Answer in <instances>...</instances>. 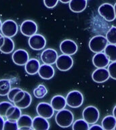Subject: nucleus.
Masks as SVG:
<instances>
[{
  "label": "nucleus",
  "instance_id": "1",
  "mask_svg": "<svg viewBox=\"0 0 116 130\" xmlns=\"http://www.w3.org/2000/svg\"><path fill=\"white\" fill-rule=\"evenodd\" d=\"M56 123L59 127L66 128L73 125L74 121V116L72 112L69 110L63 109L58 111L55 117Z\"/></svg>",
  "mask_w": 116,
  "mask_h": 130
},
{
  "label": "nucleus",
  "instance_id": "2",
  "mask_svg": "<svg viewBox=\"0 0 116 130\" xmlns=\"http://www.w3.org/2000/svg\"><path fill=\"white\" fill-rule=\"evenodd\" d=\"M108 41L105 37L103 35H96L89 41L90 50L94 53L102 52L107 45Z\"/></svg>",
  "mask_w": 116,
  "mask_h": 130
},
{
  "label": "nucleus",
  "instance_id": "3",
  "mask_svg": "<svg viewBox=\"0 0 116 130\" xmlns=\"http://www.w3.org/2000/svg\"><path fill=\"white\" fill-rule=\"evenodd\" d=\"M66 101L67 105L69 107L76 108L80 107L83 102V95L80 91L77 90H73L69 92L67 95Z\"/></svg>",
  "mask_w": 116,
  "mask_h": 130
},
{
  "label": "nucleus",
  "instance_id": "4",
  "mask_svg": "<svg viewBox=\"0 0 116 130\" xmlns=\"http://www.w3.org/2000/svg\"><path fill=\"white\" fill-rule=\"evenodd\" d=\"M82 116L88 124H95L99 119V110L94 106H88L83 110Z\"/></svg>",
  "mask_w": 116,
  "mask_h": 130
},
{
  "label": "nucleus",
  "instance_id": "5",
  "mask_svg": "<svg viewBox=\"0 0 116 130\" xmlns=\"http://www.w3.org/2000/svg\"><path fill=\"white\" fill-rule=\"evenodd\" d=\"M18 30V24L14 20H7L2 23L1 31L4 36L12 38L17 34Z\"/></svg>",
  "mask_w": 116,
  "mask_h": 130
},
{
  "label": "nucleus",
  "instance_id": "6",
  "mask_svg": "<svg viewBox=\"0 0 116 130\" xmlns=\"http://www.w3.org/2000/svg\"><path fill=\"white\" fill-rule=\"evenodd\" d=\"M55 64L59 71H67L73 67V60L71 56L63 54L58 56Z\"/></svg>",
  "mask_w": 116,
  "mask_h": 130
},
{
  "label": "nucleus",
  "instance_id": "7",
  "mask_svg": "<svg viewBox=\"0 0 116 130\" xmlns=\"http://www.w3.org/2000/svg\"><path fill=\"white\" fill-rule=\"evenodd\" d=\"M98 13L107 21L111 22L115 19L114 6L109 3H105L98 8Z\"/></svg>",
  "mask_w": 116,
  "mask_h": 130
},
{
  "label": "nucleus",
  "instance_id": "8",
  "mask_svg": "<svg viewBox=\"0 0 116 130\" xmlns=\"http://www.w3.org/2000/svg\"><path fill=\"white\" fill-rule=\"evenodd\" d=\"M28 45L33 50H41L46 45V39L42 35L35 34L28 39Z\"/></svg>",
  "mask_w": 116,
  "mask_h": 130
},
{
  "label": "nucleus",
  "instance_id": "9",
  "mask_svg": "<svg viewBox=\"0 0 116 130\" xmlns=\"http://www.w3.org/2000/svg\"><path fill=\"white\" fill-rule=\"evenodd\" d=\"M60 50L64 54L72 56L76 54L78 50V46L74 41L65 39L60 44Z\"/></svg>",
  "mask_w": 116,
  "mask_h": 130
},
{
  "label": "nucleus",
  "instance_id": "10",
  "mask_svg": "<svg viewBox=\"0 0 116 130\" xmlns=\"http://www.w3.org/2000/svg\"><path fill=\"white\" fill-rule=\"evenodd\" d=\"M20 32L24 36L30 37L37 32V25L33 20H24L20 25Z\"/></svg>",
  "mask_w": 116,
  "mask_h": 130
},
{
  "label": "nucleus",
  "instance_id": "11",
  "mask_svg": "<svg viewBox=\"0 0 116 130\" xmlns=\"http://www.w3.org/2000/svg\"><path fill=\"white\" fill-rule=\"evenodd\" d=\"M37 112L38 115L41 116L47 119H50L54 114V110L50 104L47 102H40L38 104L36 108Z\"/></svg>",
  "mask_w": 116,
  "mask_h": 130
},
{
  "label": "nucleus",
  "instance_id": "12",
  "mask_svg": "<svg viewBox=\"0 0 116 130\" xmlns=\"http://www.w3.org/2000/svg\"><path fill=\"white\" fill-rule=\"evenodd\" d=\"M58 56V53L55 50L48 48L42 52L41 54V60L44 64L52 65L56 63Z\"/></svg>",
  "mask_w": 116,
  "mask_h": 130
},
{
  "label": "nucleus",
  "instance_id": "13",
  "mask_svg": "<svg viewBox=\"0 0 116 130\" xmlns=\"http://www.w3.org/2000/svg\"><path fill=\"white\" fill-rule=\"evenodd\" d=\"M14 64L18 66H24L29 60L28 52L22 49H18L13 53L12 56Z\"/></svg>",
  "mask_w": 116,
  "mask_h": 130
},
{
  "label": "nucleus",
  "instance_id": "14",
  "mask_svg": "<svg viewBox=\"0 0 116 130\" xmlns=\"http://www.w3.org/2000/svg\"><path fill=\"white\" fill-rule=\"evenodd\" d=\"M110 75L108 69L106 68H97L92 75V79L94 82L102 83L109 79Z\"/></svg>",
  "mask_w": 116,
  "mask_h": 130
},
{
  "label": "nucleus",
  "instance_id": "15",
  "mask_svg": "<svg viewBox=\"0 0 116 130\" xmlns=\"http://www.w3.org/2000/svg\"><path fill=\"white\" fill-rule=\"evenodd\" d=\"M110 60L105 53H96L92 58V63L96 68H106L109 64Z\"/></svg>",
  "mask_w": 116,
  "mask_h": 130
},
{
  "label": "nucleus",
  "instance_id": "16",
  "mask_svg": "<svg viewBox=\"0 0 116 130\" xmlns=\"http://www.w3.org/2000/svg\"><path fill=\"white\" fill-rule=\"evenodd\" d=\"M54 69L52 65L46 64H43L42 65H40L38 74L41 79H46V80L51 79L54 76Z\"/></svg>",
  "mask_w": 116,
  "mask_h": 130
},
{
  "label": "nucleus",
  "instance_id": "17",
  "mask_svg": "<svg viewBox=\"0 0 116 130\" xmlns=\"http://www.w3.org/2000/svg\"><path fill=\"white\" fill-rule=\"evenodd\" d=\"M32 128L35 130H48L50 128V123L46 118L37 116L33 119Z\"/></svg>",
  "mask_w": 116,
  "mask_h": 130
},
{
  "label": "nucleus",
  "instance_id": "18",
  "mask_svg": "<svg viewBox=\"0 0 116 130\" xmlns=\"http://www.w3.org/2000/svg\"><path fill=\"white\" fill-rule=\"evenodd\" d=\"M50 104L54 110H56V111L61 110L64 109L67 106L66 98L63 97V95H55L51 100Z\"/></svg>",
  "mask_w": 116,
  "mask_h": 130
},
{
  "label": "nucleus",
  "instance_id": "19",
  "mask_svg": "<svg viewBox=\"0 0 116 130\" xmlns=\"http://www.w3.org/2000/svg\"><path fill=\"white\" fill-rule=\"evenodd\" d=\"M24 66H25V71L27 74L30 75H34L38 73L40 64L38 60L35 58H31L28 60Z\"/></svg>",
  "mask_w": 116,
  "mask_h": 130
},
{
  "label": "nucleus",
  "instance_id": "20",
  "mask_svg": "<svg viewBox=\"0 0 116 130\" xmlns=\"http://www.w3.org/2000/svg\"><path fill=\"white\" fill-rule=\"evenodd\" d=\"M70 10L75 13H80L87 6V0H71L69 3Z\"/></svg>",
  "mask_w": 116,
  "mask_h": 130
},
{
  "label": "nucleus",
  "instance_id": "21",
  "mask_svg": "<svg viewBox=\"0 0 116 130\" xmlns=\"http://www.w3.org/2000/svg\"><path fill=\"white\" fill-rule=\"evenodd\" d=\"M21 115H22L21 109L15 105H13L9 108L6 112V118L8 120L17 121V120L20 118Z\"/></svg>",
  "mask_w": 116,
  "mask_h": 130
},
{
  "label": "nucleus",
  "instance_id": "22",
  "mask_svg": "<svg viewBox=\"0 0 116 130\" xmlns=\"http://www.w3.org/2000/svg\"><path fill=\"white\" fill-rule=\"evenodd\" d=\"M101 125L103 129L113 130L115 129L116 125V119L113 115L106 116L102 121Z\"/></svg>",
  "mask_w": 116,
  "mask_h": 130
},
{
  "label": "nucleus",
  "instance_id": "23",
  "mask_svg": "<svg viewBox=\"0 0 116 130\" xmlns=\"http://www.w3.org/2000/svg\"><path fill=\"white\" fill-rule=\"evenodd\" d=\"M14 47H15L14 43L12 39L10 37H5L4 44L0 47V51L4 54H8L14 51Z\"/></svg>",
  "mask_w": 116,
  "mask_h": 130
},
{
  "label": "nucleus",
  "instance_id": "24",
  "mask_svg": "<svg viewBox=\"0 0 116 130\" xmlns=\"http://www.w3.org/2000/svg\"><path fill=\"white\" fill-rule=\"evenodd\" d=\"M17 123L18 125V129L21 127L32 128L33 119L29 115H22L17 120Z\"/></svg>",
  "mask_w": 116,
  "mask_h": 130
},
{
  "label": "nucleus",
  "instance_id": "25",
  "mask_svg": "<svg viewBox=\"0 0 116 130\" xmlns=\"http://www.w3.org/2000/svg\"><path fill=\"white\" fill-rule=\"evenodd\" d=\"M31 102H32L31 95L28 92L25 91V94H24V97L22 98L20 101L14 104L17 107L20 108V109H25L31 105Z\"/></svg>",
  "mask_w": 116,
  "mask_h": 130
},
{
  "label": "nucleus",
  "instance_id": "26",
  "mask_svg": "<svg viewBox=\"0 0 116 130\" xmlns=\"http://www.w3.org/2000/svg\"><path fill=\"white\" fill-rule=\"evenodd\" d=\"M105 54L107 56L111 62L116 61V45L115 44H107L105 49Z\"/></svg>",
  "mask_w": 116,
  "mask_h": 130
},
{
  "label": "nucleus",
  "instance_id": "27",
  "mask_svg": "<svg viewBox=\"0 0 116 130\" xmlns=\"http://www.w3.org/2000/svg\"><path fill=\"white\" fill-rule=\"evenodd\" d=\"M11 89V83L8 79H1L0 80V95L5 96L8 95Z\"/></svg>",
  "mask_w": 116,
  "mask_h": 130
},
{
  "label": "nucleus",
  "instance_id": "28",
  "mask_svg": "<svg viewBox=\"0 0 116 130\" xmlns=\"http://www.w3.org/2000/svg\"><path fill=\"white\" fill-rule=\"evenodd\" d=\"M89 127V124L84 119L76 120L73 122L72 126L73 130H88Z\"/></svg>",
  "mask_w": 116,
  "mask_h": 130
},
{
  "label": "nucleus",
  "instance_id": "29",
  "mask_svg": "<svg viewBox=\"0 0 116 130\" xmlns=\"http://www.w3.org/2000/svg\"><path fill=\"white\" fill-rule=\"evenodd\" d=\"M48 93V89L45 85H39L36 88H35L33 90V95L37 98H43L46 96V95Z\"/></svg>",
  "mask_w": 116,
  "mask_h": 130
},
{
  "label": "nucleus",
  "instance_id": "30",
  "mask_svg": "<svg viewBox=\"0 0 116 130\" xmlns=\"http://www.w3.org/2000/svg\"><path fill=\"white\" fill-rule=\"evenodd\" d=\"M108 43L116 45V26H112L108 30L106 35Z\"/></svg>",
  "mask_w": 116,
  "mask_h": 130
},
{
  "label": "nucleus",
  "instance_id": "31",
  "mask_svg": "<svg viewBox=\"0 0 116 130\" xmlns=\"http://www.w3.org/2000/svg\"><path fill=\"white\" fill-rule=\"evenodd\" d=\"M13 106L11 102H2L0 103V116L3 117H6V112L10 107Z\"/></svg>",
  "mask_w": 116,
  "mask_h": 130
},
{
  "label": "nucleus",
  "instance_id": "32",
  "mask_svg": "<svg viewBox=\"0 0 116 130\" xmlns=\"http://www.w3.org/2000/svg\"><path fill=\"white\" fill-rule=\"evenodd\" d=\"M4 130H17L18 129V125L16 121L8 120L4 123Z\"/></svg>",
  "mask_w": 116,
  "mask_h": 130
},
{
  "label": "nucleus",
  "instance_id": "33",
  "mask_svg": "<svg viewBox=\"0 0 116 130\" xmlns=\"http://www.w3.org/2000/svg\"><path fill=\"white\" fill-rule=\"evenodd\" d=\"M108 71L109 73L110 77L116 80V61L111 62L108 65Z\"/></svg>",
  "mask_w": 116,
  "mask_h": 130
},
{
  "label": "nucleus",
  "instance_id": "34",
  "mask_svg": "<svg viewBox=\"0 0 116 130\" xmlns=\"http://www.w3.org/2000/svg\"><path fill=\"white\" fill-rule=\"evenodd\" d=\"M21 89L19 88V87H14V88H12V89H10V91H9V93H8V100H10V102L13 103V100H14V96L16 95V94L18 93V91H20Z\"/></svg>",
  "mask_w": 116,
  "mask_h": 130
},
{
  "label": "nucleus",
  "instance_id": "35",
  "mask_svg": "<svg viewBox=\"0 0 116 130\" xmlns=\"http://www.w3.org/2000/svg\"><path fill=\"white\" fill-rule=\"evenodd\" d=\"M59 0H44L45 6L48 8H53L58 4Z\"/></svg>",
  "mask_w": 116,
  "mask_h": 130
},
{
  "label": "nucleus",
  "instance_id": "36",
  "mask_svg": "<svg viewBox=\"0 0 116 130\" xmlns=\"http://www.w3.org/2000/svg\"><path fill=\"white\" fill-rule=\"evenodd\" d=\"M24 94H25V91H23L22 89H21L20 91H19L18 93H16V95L14 96V100H13V103L15 104L16 102H18L22 99V98L24 97Z\"/></svg>",
  "mask_w": 116,
  "mask_h": 130
},
{
  "label": "nucleus",
  "instance_id": "37",
  "mask_svg": "<svg viewBox=\"0 0 116 130\" xmlns=\"http://www.w3.org/2000/svg\"><path fill=\"white\" fill-rule=\"evenodd\" d=\"M90 130H103V128L102 127V125H92L91 127H89Z\"/></svg>",
  "mask_w": 116,
  "mask_h": 130
},
{
  "label": "nucleus",
  "instance_id": "38",
  "mask_svg": "<svg viewBox=\"0 0 116 130\" xmlns=\"http://www.w3.org/2000/svg\"><path fill=\"white\" fill-rule=\"evenodd\" d=\"M4 123H5V121L4 119V117H2V116H0V130L4 129Z\"/></svg>",
  "mask_w": 116,
  "mask_h": 130
},
{
  "label": "nucleus",
  "instance_id": "39",
  "mask_svg": "<svg viewBox=\"0 0 116 130\" xmlns=\"http://www.w3.org/2000/svg\"><path fill=\"white\" fill-rule=\"evenodd\" d=\"M4 37H5L4 36H2L0 37V47L3 45V44H4Z\"/></svg>",
  "mask_w": 116,
  "mask_h": 130
},
{
  "label": "nucleus",
  "instance_id": "40",
  "mask_svg": "<svg viewBox=\"0 0 116 130\" xmlns=\"http://www.w3.org/2000/svg\"><path fill=\"white\" fill-rule=\"evenodd\" d=\"M113 115L115 117V118L116 119V105L114 106L113 109Z\"/></svg>",
  "mask_w": 116,
  "mask_h": 130
},
{
  "label": "nucleus",
  "instance_id": "41",
  "mask_svg": "<svg viewBox=\"0 0 116 130\" xmlns=\"http://www.w3.org/2000/svg\"><path fill=\"white\" fill-rule=\"evenodd\" d=\"M59 1L61 2H62L63 4H68V3L70 2L71 0H59Z\"/></svg>",
  "mask_w": 116,
  "mask_h": 130
},
{
  "label": "nucleus",
  "instance_id": "42",
  "mask_svg": "<svg viewBox=\"0 0 116 130\" xmlns=\"http://www.w3.org/2000/svg\"><path fill=\"white\" fill-rule=\"evenodd\" d=\"M114 10H115V18H116V3L114 5Z\"/></svg>",
  "mask_w": 116,
  "mask_h": 130
},
{
  "label": "nucleus",
  "instance_id": "43",
  "mask_svg": "<svg viewBox=\"0 0 116 130\" xmlns=\"http://www.w3.org/2000/svg\"><path fill=\"white\" fill-rule=\"evenodd\" d=\"M2 22L1 19H0V30H1V28H2Z\"/></svg>",
  "mask_w": 116,
  "mask_h": 130
},
{
  "label": "nucleus",
  "instance_id": "44",
  "mask_svg": "<svg viewBox=\"0 0 116 130\" xmlns=\"http://www.w3.org/2000/svg\"><path fill=\"white\" fill-rule=\"evenodd\" d=\"M2 36H3V35H2V34H0V37H2Z\"/></svg>",
  "mask_w": 116,
  "mask_h": 130
},
{
  "label": "nucleus",
  "instance_id": "45",
  "mask_svg": "<svg viewBox=\"0 0 116 130\" xmlns=\"http://www.w3.org/2000/svg\"><path fill=\"white\" fill-rule=\"evenodd\" d=\"M115 129L116 130V125H115Z\"/></svg>",
  "mask_w": 116,
  "mask_h": 130
}]
</instances>
